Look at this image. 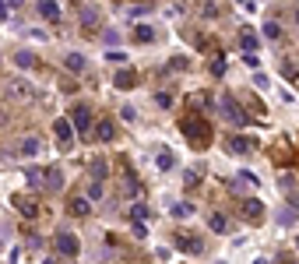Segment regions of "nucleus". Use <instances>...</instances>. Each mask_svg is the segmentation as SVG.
Returning <instances> with one entry per match:
<instances>
[{
  "mask_svg": "<svg viewBox=\"0 0 299 264\" xmlns=\"http://www.w3.org/2000/svg\"><path fill=\"white\" fill-rule=\"evenodd\" d=\"M180 131H183V137L190 141V148H197V152H204V148L215 144V127H211V120L201 117V113L183 117V120H180Z\"/></svg>",
  "mask_w": 299,
  "mask_h": 264,
  "instance_id": "obj_1",
  "label": "nucleus"
},
{
  "mask_svg": "<svg viewBox=\"0 0 299 264\" xmlns=\"http://www.w3.org/2000/svg\"><path fill=\"white\" fill-rule=\"evenodd\" d=\"M219 113H222L229 124H236V127L250 124V113H246V109L239 106V99H236V95H229V92H225V95H219Z\"/></svg>",
  "mask_w": 299,
  "mask_h": 264,
  "instance_id": "obj_2",
  "label": "nucleus"
},
{
  "mask_svg": "<svg viewBox=\"0 0 299 264\" xmlns=\"http://www.w3.org/2000/svg\"><path fill=\"white\" fill-rule=\"evenodd\" d=\"M67 124H71V131H74V134H81V137H84V134L92 131V124H95V117H92V106H84V102H81V106H74Z\"/></svg>",
  "mask_w": 299,
  "mask_h": 264,
  "instance_id": "obj_3",
  "label": "nucleus"
},
{
  "mask_svg": "<svg viewBox=\"0 0 299 264\" xmlns=\"http://www.w3.org/2000/svg\"><path fill=\"white\" fill-rule=\"evenodd\" d=\"M53 250H57V254H64V257H77V254H81V243H77L74 233L60 229V233L53 236Z\"/></svg>",
  "mask_w": 299,
  "mask_h": 264,
  "instance_id": "obj_4",
  "label": "nucleus"
},
{
  "mask_svg": "<svg viewBox=\"0 0 299 264\" xmlns=\"http://www.w3.org/2000/svg\"><path fill=\"white\" fill-rule=\"evenodd\" d=\"M99 21H102V11L95 4H77V25L81 28H99Z\"/></svg>",
  "mask_w": 299,
  "mask_h": 264,
  "instance_id": "obj_5",
  "label": "nucleus"
},
{
  "mask_svg": "<svg viewBox=\"0 0 299 264\" xmlns=\"http://www.w3.org/2000/svg\"><path fill=\"white\" fill-rule=\"evenodd\" d=\"M173 243H176V247H180L183 254H204V240H197V236H187L183 229H176Z\"/></svg>",
  "mask_w": 299,
  "mask_h": 264,
  "instance_id": "obj_6",
  "label": "nucleus"
},
{
  "mask_svg": "<svg viewBox=\"0 0 299 264\" xmlns=\"http://www.w3.org/2000/svg\"><path fill=\"white\" fill-rule=\"evenodd\" d=\"M239 215H243L246 222H261V218H264V204L257 198H239Z\"/></svg>",
  "mask_w": 299,
  "mask_h": 264,
  "instance_id": "obj_7",
  "label": "nucleus"
},
{
  "mask_svg": "<svg viewBox=\"0 0 299 264\" xmlns=\"http://www.w3.org/2000/svg\"><path fill=\"white\" fill-rule=\"evenodd\" d=\"M53 134H57V141H60V148H64V152L74 144V131H71L67 117H57V120H53Z\"/></svg>",
  "mask_w": 299,
  "mask_h": 264,
  "instance_id": "obj_8",
  "label": "nucleus"
},
{
  "mask_svg": "<svg viewBox=\"0 0 299 264\" xmlns=\"http://www.w3.org/2000/svg\"><path fill=\"white\" fill-rule=\"evenodd\" d=\"M42 191H50V194H60L64 191V169H42Z\"/></svg>",
  "mask_w": 299,
  "mask_h": 264,
  "instance_id": "obj_9",
  "label": "nucleus"
},
{
  "mask_svg": "<svg viewBox=\"0 0 299 264\" xmlns=\"http://www.w3.org/2000/svg\"><path fill=\"white\" fill-rule=\"evenodd\" d=\"M11 204H14V211H18V215H25V218H39V204H35L32 198L14 194V198H11Z\"/></svg>",
  "mask_w": 299,
  "mask_h": 264,
  "instance_id": "obj_10",
  "label": "nucleus"
},
{
  "mask_svg": "<svg viewBox=\"0 0 299 264\" xmlns=\"http://www.w3.org/2000/svg\"><path fill=\"white\" fill-rule=\"evenodd\" d=\"M253 148H257V137H243V134H239V137L229 141V152H232V155H250Z\"/></svg>",
  "mask_w": 299,
  "mask_h": 264,
  "instance_id": "obj_11",
  "label": "nucleus"
},
{
  "mask_svg": "<svg viewBox=\"0 0 299 264\" xmlns=\"http://www.w3.org/2000/svg\"><path fill=\"white\" fill-rule=\"evenodd\" d=\"M88 173H92V183H102V180L109 176V162H106L102 155H95V159L88 162Z\"/></svg>",
  "mask_w": 299,
  "mask_h": 264,
  "instance_id": "obj_12",
  "label": "nucleus"
},
{
  "mask_svg": "<svg viewBox=\"0 0 299 264\" xmlns=\"http://www.w3.org/2000/svg\"><path fill=\"white\" fill-rule=\"evenodd\" d=\"M67 211H71V215H74V218H84V215H88V211H92V201L84 198V194H74V198L67 201Z\"/></svg>",
  "mask_w": 299,
  "mask_h": 264,
  "instance_id": "obj_13",
  "label": "nucleus"
},
{
  "mask_svg": "<svg viewBox=\"0 0 299 264\" xmlns=\"http://www.w3.org/2000/svg\"><path fill=\"white\" fill-rule=\"evenodd\" d=\"M95 137H99L102 144H109V141L116 137V127H113V120H109V117H102V120L95 124Z\"/></svg>",
  "mask_w": 299,
  "mask_h": 264,
  "instance_id": "obj_14",
  "label": "nucleus"
},
{
  "mask_svg": "<svg viewBox=\"0 0 299 264\" xmlns=\"http://www.w3.org/2000/svg\"><path fill=\"white\" fill-rule=\"evenodd\" d=\"M113 85L127 92V88H134V85H138V74H134L131 67H120V70H116V78H113Z\"/></svg>",
  "mask_w": 299,
  "mask_h": 264,
  "instance_id": "obj_15",
  "label": "nucleus"
},
{
  "mask_svg": "<svg viewBox=\"0 0 299 264\" xmlns=\"http://www.w3.org/2000/svg\"><path fill=\"white\" fill-rule=\"evenodd\" d=\"M271 162L275 166H292V148L289 144H275L271 148Z\"/></svg>",
  "mask_w": 299,
  "mask_h": 264,
  "instance_id": "obj_16",
  "label": "nucleus"
},
{
  "mask_svg": "<svg viewBox=\"0 0 299 264\" xmlns=\"http://www.w3.org/2000/svg\"><path fill=\"white\" fill-rule=\"evenodd\" d=\"M64 67H67L71 74H81V70L88 67V60H84V53H67V57H64Z\"/></svg>",
  "mask_w": 299,
  "mask_h": 264,
  "instance_id": "obj_17",
  "label": "nucleus"
},
{
  "mask_svg": "<svg viewBox=\"0 0 299 264\" xmlns=\"http://www.w3.org/2000/svg\"><path fill=\"white\" fill-rule=\"evenodd\" d=\"M239 46H243L246 53H257V50H261V35H253V32L246 28V32H239Z\"/></svg>",
  "mask_w": 299,
  "mask_h": 264,
  "instance_id": "obj_18",
  "label": "nucleus"
},
{
  "mask_svg": "<svg viewBox=\"0 0 299 264\" xmlns=\"http://www.w3.org/2000/svg\"><path fill=\"white\" fill-rule=\"evenodd\" d=\"M25 183L42 191V166H25Z\"/></svg>",
  "mask_w": 299,
  "mask_h": 264,
  "instance_id": "obj_19",
  "label": "nucleus"
},
{
  "mask_svg": "<svg viewBox=\"0 0 299 264\" xmlns=\"http://www.w3.org/2000/svg\"><path fill=\"white\" fill-rule=\"evenodd\" d=\"M35 60H39V57H35L32 50H18V53H14V64L21 67V70H32V67H35Z\"/></svg>",
  "mask_w": 299,
  "mask_h": 264,
  "instance_id": "obj_20",
  "label": "nucleus"
},
{
  "mask_svg": "<svg viewBox=\"0 0 299 264\" xmlns=\"http://www.w3.org/2000/svg\"><path fill=\"white\" fill-rule=\"evenodd\" d=\"M42 18H50V21H57L60 18V4H53V0H39V7H35Z\"/></svg>",
  "mask_w": 299,
  "mask_h": 264,
  "instance_id": "obj_21",
  "label": "nucleus"
},
{
  "mask_svg": "<svg viewBox=\"0 0 299 264\" xmlns=\"http://www.w3.org/2000/svg\"><path fill=\"white\" fill-rule=\"evenodd\" d=\"M39 148H42V144H39V137H35V134H28V137H21V141H18V152H21V155H35Z\"/></svg>",
  "mask_w": 299,
  "mask_h": 264,
  "instance_id": "obj_22",
  "label": "nucleus"
},
{
  "mask_svg": "<svg viewBox=\"0 0 299 264\" xmlns=\"http://www.w3.org/2000/svg\"><path fill=\"white\" fill-rule=\"evenodd\" d=\"M282 78H285V81H296L299 78V60L296 57H285V60H282Z\"/></svg>",
  "mask_w": 299,
  "mask_h": 264,
  "instance_id": "obj_23",
  "label": "nucleus"
},
{
  "mask_svg": "<svg viewBox=\"0 0 299 264\" xmlns=\"http://www.w3.org/2000/svg\"><path fill=\"white\" fill-rule=\"evenodd\" d=\"M208 225H211L215 233H229V215H222V211H211V215H208Z\"/></svg>",
  "mask_w": 299,
  "mask_h": 264,
  "instance_id": "obj_24",
  "label": "nucleus"
},
{
  "mask_svg": "<svg viewBox=\"0 0 299 264\" xmlns=\"http://www.w3.org/2000/svg\"><path fill=\"white\" fill-rule=\"evenodd\" d=\"M169 211H173L176 218H190V215H194V204H187V201H173Z\"/></svg>",
  "mask_w": 299,
  "mask_h": 264,
  "instance_id": "obj_25",
  "label": "nucleus"
},
{
  "mask_svg": "<svg viewBox=\"0 0 299 264\" xmlns=\"http://www.w3.org/2000/svg\"><path fill=\"white\" fill-rule=\"evenodd\" d=\"M148 215H151V208L145 201H134V204H131V218H134V222H145Z\"/></svg>",
  "mask_w": 299,
  "mask_h": 264,
  "instance_id": "obj_26",
  "label": "nucleus"
},
{
  "mask_svg": "<svg viewBox=\"0 0 299 264\" xmlns=\"http://www.w3.org/2000/svg\"><path fill=\"white\" fill-rule=\"evenodd\" d=\"M155 162H158V169L165 173V169H173V166H176V155L165 148V152H158V155H155Z\"/></svg>",
  "mask_w": 299,
  "mask_h": 264,
  "instance_id": "obj_27",
  "label": "nucleus"
},
{
  "mask_svg": "<svg viewBox=\"0 0 299 264\" xmlns=\"http://www.w3.org/2000/svg\"><path fill=\"white\" fill-rule=\"evenodd\" d=\"M134 39H138V43H155V28H151V25H138V28H134Z\"/></svg>",
  "mask_w": 299,
  "mask_h": 264,
  "instance_id": "obj_28",
  "label": "nucleus"
},
{
  "mask_svg": "<svg viewBox=\"0 0 299 264\" xmlns=\"http://www.w3.org/2000/svg\"><path fill=\"white\" fill-rule=\"evenodd\" d=\"M296 215L299 211H292V208H278V225H285V229L296 225Z\"/></svg>",
  "mask_w": 299,
  "mask_h": 264,
  "instance_id": "obj_29",
  "label": "nucleus"
},
{
  "mask_svg": "<svg viewBox=\"0 0 299 264\" xmlns=\"http://www.w3.org/2000/svg\"><path fill=\"white\" fill-rule=\"evenodd\" d=\"M261 32H264L268 39H282V25H278V21H264V28H261Z\"/></svg>",
  "mask_w": 299,
  "mask_h": 264,
  "instance_id": "obj_30",
  "label": "nucleus"
},
{
  "mask_svg": "<svg viewBox=\"0 0 299 264\" xmlns=\"http://www.w3.org/2000/svg\"><path fill=\"white\" fill-rule=\"evenodd\" d=\"M84 198L88 201H102L106 198V187H102V183H88V194H84Z\"/></svg>",
  "mask_w": 299,
  "mask_h": 264,
  "instance_id": "obj_31",
  "label": "nucleus"
},
{
  "mask_svg": "<svg viewBox=\"0 0 299 264\" xmlns=\"http://www.w3.org/2000/svg\"><path fill=\"white\" fill-rule=\"evenodd\" d=\"M102 43H106V50H116V46H120V32H113V28L102 32Z\"/></svg>",
  "mask_w": 299,
  "mask_h": 264,
  "instance_id": "obj_32",
  "label": "nucleus"
},
{
  "mask_svg": "<svg viewBox=\"0 0 299 264\" xmlns=\"http://www.w3.org/2000/svg\"><path fill=\"white\" fill-rule=\"evenodd\" d=\"M155 11V4H138V7H131V18H145Z\"/></svg>",
  "mask_w": 299,
  "mask_h": 264,
  "instance_id": "obj_33",
  "label": "nucleus"
},
{
  "mask_svg": "<svg viewBox=\"0 0 299 264\" xmlns=\"http://www.w3.org/2000/svg\"><path fill=\"white\" fill-rule=\"evenodd\" d=\"M131 236H134V240H145V236H148V225H145V222H134V225H131Z\"/></svg>",
  "mask_w": 299,
  "mask_h": 264,
  "instance_id": "obj_34",
  "label": "nucleus"
},
{
  "mask_svg": "<svg viewBox=\"0 0 299 264\" xmlns=\"http://www.w3.org/2000/svg\"><path fill=\"white\" fill-rule=\"evenodd\" d=\"M225 67H229V64H225V57H215V60H211V74H215V78H222Z\"/></svg>",
  "mask_w": 299,
  "mask_h": 264,
  "instance_id": "obj_35",
  "label": "nucleus"
},
{
  "mask_svg": "<svg viewBox=\"0 0 299 264\" xmlns=\"http://www.w3.org/2000/svg\"><path fill=\"white\" fill-rule=\"evenodd\" d=\"M155 102H158L162 109H169V106H173V95H169V92H158V95H155Z\"/></svg>",
  "mask_w": 299,
  "mask_h": 264,
  "instance_id": "obj_36",
  "label": "nucleus"
},
{
  "mask_svg": "<svg viewBox=\"0 0 299 264\" xmlns=\"http://www.w3.org/2000/svg\"><path fill=\"white\" fill-rule=\"evenodd\" d=\"M109 64H127V53H120V50H109Z\"/></svg>",
  "mask_w": 299,
  "mask_h": 264,
  "instance_id": "obj_37",
  "label": "nucleus"
},
{
  "mask_svg": "<svg viewBox=\"0 0 299 264\" xmlns=\"http://www.w3.org/2000/svg\"><path fill=\"white\" fill-rule=\"evenodd\" d=\"M120 117H123V120H131V124H134V120H138V109H134V106H123V109H120Z\"/></svg>",
  "mask_w": 299,
  "mask_h": 264,
  "instance_id": "obj_38",
  "label": "nucleus"
},
{
  "mask_svg": "<svg viewBox=\"0 0 299 264\" xmlns=\"http://www.w3.org/2000/svg\"><path fill=\"white\" fill-rule=\"evenodd\" d=\"M197 180H201V173H197V169H190V173L183 176V183H187V187H197Z\"/></svg>",
  "mask_w": 299,
  "mask_h": 264,
  "instance_id": "obj_39",
  "label": "nucleus"
},
{
  "mask_svg": "<svg viewBox=\"0 0 299 264\" xmlns=\"http://www.w3.org/2000/svg\"><path fill=\"white\" fill-rule=\"evenodd\" d=\"M271 81H268V74H253V88H268Z\"/></svg>",
  "mask_w": 299,
  "mask_h": 264,
  "instance_id": "obj_40",
  "label": "nucleus"
},
{
  "mask_svg": "<svg viewBox=\"0 0 299 264\" xmlns=\"http://www.w3.org/2000/svg\"><path fill=\"white\" fill-rule=\"evenodd\" d=\"M243 60H246V67H253V70H257V67H261V57H257V53H246V57H243Z\"/></svg>",
  "mask_w": 299,
  "mask_h": 264,
  "instance_id": "obj_41",
  "label": "nucleus"
},
{
  "mask_svg": "<svg viewBox=\"0 0 299 264\" xmlns=\"http://www.w3.org/2000/svg\"><path fill=\"white\" fill-rule=\"evenodd\" d=\"M187 67H190L187 64V57H173V70H187Z\"/></svg>",
  "mask_w": 299,
  "mask_h": 264,
  "instance_id": "obj_42",
  "label": "nucleus"
},
{
  "mask_svg": "<svg viewBox=\"0 0 299 264\" xmlns=\"http://www.w3.org/2000/svg\"><path fill=\"white\" fill-rule=\"evenodd\" d=\"M7 14H11V7H7V0H0V21H4Z\"/></svg>",
  "mask_w": 299,
  "mask_h": 264,
  "instance_id": "obj_43",
  "label": "nucleus"
},
{
  "mask_svg": "<svg viewBox=\"0 0 299 264\" xmlns=\"http://www.w3.org/2000/svg\"><path fill=\"white\" fill-rule=\"evenodd\" d=\"M42 264H57V261H53V257H50V261H42Z\"/></svg>",
  "mask_w": 299,
  "mask_h": 264,
  "instance_id": "obj_44",
  "label": "nucleus"
},
{
  "mask_svg": "<svg viewBox=\"0 0 299 264\" xmlns=\"http://www.w3.org/2000/svg\"><path fill=\"white\" fill-rule=\"evenodd\" d=\"M0 250H4V236H0Z\"/></svg>",
  "mask_w": 299,
  "mask_h": 264,
  "instance_id": "obj_45",
  "label": "nucleus"
},
{
  "mask_svg": "<svg viewBox=\"0 0 299 264\" xmlns=\"http://www.w3.org/2000/svg\"><path fill=\"white\" fill-rule=\"evenodd\" d=\"M296 247H299V236H296Z\"/></svg>",
  "mask_w": 299,
  "mask_h": 264,
  "instance_id": "obj_46",
  "label": "nucleus"
}]
</instances>
